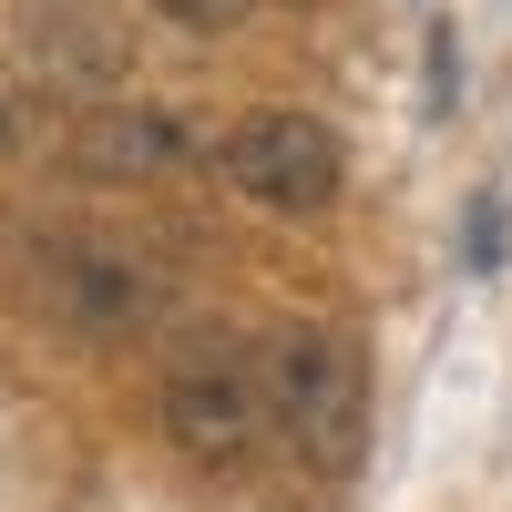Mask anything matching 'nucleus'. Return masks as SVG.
<instances>
[{
	"label": "nucleus",
	"mask_w": 512,
	"mask_h": 512,
	"mask_svg": "<svg viewBox=\"0 0 512 512\" xmlns=\"http://www.w3.org/2000/svg\"><path fill=\"white\" fill-rule=\"evenodd\" d=\"M267 369V420L318 461V472H338V461H359V431H369V369L338 328H277V349L256 359Z\"/></svg>",
	"instance_id": "nucleus-1"
},
{
	"label": "nucleus",
	"mask_w": 512,
	"mask_h": 512,
	"mask_svg": "<svg viewBox=\"0 0 512 512\" xmlns=\"http://www.w3.org/2000/svg\"><path fill=\"white\" fill-rule=\"evenodd\" d=\"M164 431H175L185 461H246L256 431H267V369H256L246 349H226V338H195V349L175 359V379H164Z\"/></svg>",
	"instance_id": "nucleus-2"
},
{
	"label": "nucleus",
	"mask_w": 512,
	"mask_h": 512,
	"mask_svg": "<svg viewBox=\"0 0 512 512\" xmlns=\"http://www.w3.org/2000/svg\"><path fill=\"white\" fill-rule=\"evenodd\" d=\"M144 267H123V256H103V246H72L62 256V308L82 318V328H123V318H144Z\"/></svg>",
	"instance_id": "nucleus-5"
},
{
	"label": "nucleus",
	"mask_w": 512,
	"mask_h": 512,
	"mask_svg": "<svg viewBox=\"0 0 512 512\" xmlns=\"http://www.w3.org/2000/svg\"><path fill=\"white\" fill-rule=\"evenodd\" d=\"M185 134H175V113H154V103H113L82 123V164L93 175H154V164H175Z\"/></svg>",
	"instance_id": "nucleus-4"
},
{
	"label": "nucleus",
	"mask_w": 512,
	"mask_h": 512,
	"mask_svg": "<svg viewBox=\"0 0 512 512\" xmlns=\"http://www.w3.org/2000/svg\"><path fill=\"white\" fill-rule=\"evenodd\" d=\"M226 185L267 216H318L338 195V134L308 113H246L226 134Z\"/></svg>",
	"instance_id": "nucleus-3"
}]
</instances>
